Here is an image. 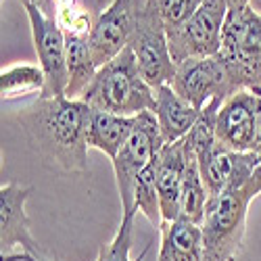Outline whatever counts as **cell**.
<instances>
[{
    "instance_id": "obj_1",
    "label": "cell",
    "mask_w": 261,
    "mask_h": 261,
    "mask_svg": "<svg viewBox=\"0 0 261 261\" xmlns=\"http://www.w3.org/2000/svg\"><path fill=\"white\" fill-rule=\"evenodd\" d=\"M92 107L67 96H38L17 113L30 146L42 163L65 173H88V127Z\"/></svg>"
},
{
    "instance_id": "obj_2",
    "label": "cell",
    "mask_w": 261,
    "mask_h": 261,
    "mask_svg": "<svg viewBox=\"0 0 261 261\" xmlns=\"http://www.w3.org/2000/svg\"><path fill=\"white\" fill-rule=\"evenodd\" d=\"M94 111L136 117L155 109V90L144 82L132 48H123L115 59L98 67L92 84L80 98Z\"/></svg>"
},
{
    "instance_id": "obj_3",
    "label": "cell",
    "mask_w": 261,
    "mask_h": 261,
    "mask_svg": "<svg viewBox=\"0 0 261 261\" xmlns=\"http://www.w3.org/2000/svg\"><path fill=\"white\" fill-rule=\"evenodd\" d=\"M220 57L230 71L236 92L247 90L261 96V13L251 5L228 11Z\"/></svg>"
},
{
    "instance_id": "obj_4",
    "label": "cell",
    "mask_w": 261,
    "mask_h": 261,
    "mask_svg": "<svg viewBox=\"0 0 261 261\" xmlns=\"http://www.w3.org/2000/svg\"><path fill=\"white\" fill-rule=\"evenodd\" d=\"M253 197L247 188L211 194L201 222L205 261H236L247 236V213Z\"/></svg>"
},
{
    "instance_id": "obj_5",
    "label": "cell",
    "mask_w": 261,
    "mask_h": 261,
    "mask_svg": "<svg viewBox=\"0 0 261 261\" xmlns=\"http://www.w3.org/2000/svg\"><path fill=\"white\" fill-rule=\"evenodd\" d=\"M163 136L153 111H144L134 117L132 134L113 159L115 182L123 213H136L134 209V186L140 173L153 163L163 146Z\"/></svg>"
},
{
    "instance_id": "obj_6",
    "label": "cell",
    "mask_w": 261,
    "mask_h": 261,
    "mask_svg": "<svg viewBox=\"0 0 261 261\" xmlns=\"http://www.w3.org/2000/svg\"><path fill=\"white\" fill-rule=\"evenodd\" d=\"M228 0H205L184 25L167 32L169 53L176 65L188 59H205L220 55L222 32L228 17Z\"/></svg>"
},
{
    "instance_id": "obj_7",
    "label": "cell",
    "mask_w": 261,
    "mask_h": 261,
    "mask_svg": "<svg viewBox=\"0 0 261 261\" xmlns=\"http://www.w3.org/2000/svg\"><path fill=\"white\" fill-rule=\"evenodd\" d=\"M129 48L134 53L136 65L144 82L150 88L155 90L159 86L171 84L178 65L171 59L167 30L163 25V21L159 19L153 7H148V3L140 13L136 32L132 40H129Z\"/></svg>"
},
{
    "instance_id": "obj_8",
    "label": "cell",
    "mask_w": 261,
    "mask_h": 261,
    "mask_svg": "<svg viewBox=\"0 0 261 261\" xmlns=\"http://www.w3.org/2000/svg\"><path fill=\"white\" fill-rule=\"evenodd\" d=\"M169 86L199 111L209 100L217 98L224 102L236 92L230 71L220 55L180 63Z\"/></svg>"
},
{
    "instance_id": "obj_9",
    "label": "cell",
    "mask_w": 261,
    "mask_h": 261,
    "mask_svg": "<svg viewBox=\"0 0 261 261\" xmlns=\"http://www.w3.org/2000/svg\"><path fill=\"white\" fill-rule=\"evenodd\" d=\"M25 13L30 19V30L34 48L40 61V67L46 75V90L44 98H59L65 96L67 90V42H65V32L57 23V19H50L40 9L25 5Z\"/></svg>"
},
{
    "instance_id": "obj_10",
    "label": "cell",
    "mask_w": 261,
    "mask_h": 261,
    "mask_svg": "<svg viewBox=\"0 0 261 261\" xmlns=\"http://www.w3.org/2000/svg\"><path fill=\"white\" fill-rule=\"evenodd\" d=\"M146 0H111L98 15L88 36L96 67H102L129 46Z\"/></svg>"
},
{
    "instance_id": "obj_11",
    "label": "cell",
    "mask_w": 261,
    "mask_h": 261,
    "mask_svg": "<svg viewBox=\"0 0 261 261\" xmlns=\"http://www.w3.org/2000/svg\"><path fill=\"white\" fill-rule=\"evenodd\" d=\"M259 98L261 96L241 90L222 102L215 125L217 146L234 153H253Z\"/></svg>"
},
{
    "instance_id": "obj_12",
    "label": "cell",
    "mask_w": 261,
    "mask_h": 261,
    "mask_svg": "<svg viewBox=\"0 0 261 261\" xmlns=\"http://www.w3.org/2000/svg\"><path fill=\"white\" fill-rule=\"evenodd\" d=\"M30 194V186H21L17 182H7L0 186V245H3V255L13 253L15 249L32 255H44L30 230V217L25 211Z\"/></svg>"
},
{
    "instance_id": "obj_13",
    "label": "cell",
    "mask_w": 261,
    "mask_h": 261,
    "mask_svg": "<svg viewBox=\"0 0 261 261\" xmlns=\"http://www.w3.org/2000/svg\"><path fill=\"white\" fill-rule=\"evenodd\" d=\"M259 163L261 161L255 153H234V150H226L215 144L211 153L199 161V167L211 197V194H220L226 190L245 188Z\"/></svg>"
},
{
    "instance_id": "obj_14",
    "label": "cell",
    "mask_w": 261,
    "mask_h": 261,
    "mask_svg": "<svg viewBox=\"0 0 261 261\" xmlns=\"http://www.w3.org/2000/svg\"><path fill=\"white\" fill-rule=\"evenodd\" d=\"M186 161L188 157H186L184 138L171 144H163L155 157V176H157L163 222H173L180 217V197H182Z\"/></svg>"
},
{
    "instance_id": "obj_15",
    "label": "cell",
    "mask_w": 261,
    "mask_h": 261,
    "mask_svg": "<svg viewBox=\"0 0 261 261\" xmlns=\"http://www.w3.org/2000/svg\"><path fill=\"white\" fill-rule=\"evenodd\" d=\"M201 111L194 109L190 102H186L169 84L155 88V109H153V113L157 117V123H159V129H161V136H163L165 144L182 140L194 127Z\"/></svg>"
},
{
    "instance_id": "obj_16",
    "label": "cell",
    "mask_w": 261,
    "mask_h": 261,
    "mask_svg": "<svg viewBox=\"0 0 261 261\" xmlns=\"http://www.w3.org/2000/svg\"><path fill=\"white\" fill-rule=\"evenodd\" d=\"M157 261H205V241L199 224L178 220L159 226Z\"/></svg>"
},
{
    "instance_id": "obj_17",
    "label": "cell",
    "mask_w": 261,
    "mask_h": 261,
    "mask_svg": "<svg viewBox=\"0 0 261 261\" xmlns=\"http://www.w3.org/2000/svg\"><path fill=\"white\" fill-rule=\"evenodd\" d=\"M134 117H123L107 111H94L88 127V146L105 153L109 159H115L125 140L132 134Z\"/></svg>"
},
{
    "instance_id": "obj_18",
    "label": "cell",
    "mask_w": 261,
    "mask_h": 261,
    "mask_svg": "<svg viewBox=\"0 0 261 261\" xmlns=\"http://www.w3.org/2000/svg\"><path fill=\"white\" fill-rule=\"evenodd\" d=\"M65 42H67V90L65 96L71 100H80L84 92L88 90L92 84L98 67L94 63L88 36H67L65 34Z\"/></svg>"
},
{
    "instance_id": "obj_19",
    "label": "cell",
    "mask_w": 261,
    "mask_h": 261,
    "mask_svg": "<svg viewBox=\"0 0 261 261\" xmlns=\"http://www.w3.org/2000/svg\"><path fill=\"white\" fill-rule=\"evenodd\" d=\"M186 146V142H184ZM186 171H184V180H182V197H180V217L188 222L199 224L205 217L207 201H209V192L201 176V167L199 159L194 157V153L186 146Z\"/></svg>"
},
{
    "instance_id": "obj_20",
    "label": "cell",
    "mask_w": 261,
    "mask_h": 261,
    "mask_svg": "<svg viewBox=\"0 0 261 261\" xmlns=\"http://www.w3.org/2000/svg\"><path fill=\"white\" fill-rule=\"evenodd\" d=\"M44 90H46V75L40 65L19 63L0 71V94H3V100H15L30 94L42 96Z\"/></svg>"
},
{
    "instance_id": "obj_21",
    "label": "cell",
    "mask_w": 261,
    "mask_h": 261,
    "mask_svg": "<svg viewBox=\"0 0 261 261\" xmlns=\"http://www.w3.org/2000/svg\"><path fill=\"white\" fill-rule=\"evenodd\" d=\"M134 209L140 211L153 226H157V230L163 224L161 201H159V190H157V176H155V159L136 180V186H134Z\"/></svg>"
},
{
    "instance_id": "obj_22",
    "label": "cell",
    "mask_w": 261,
    "mask_h": 261,
    "mask_svg": "<svg viewBox=\"0 0 261 261\" xmlns=\"http://www.w3.org/2000/svg\"><path fill=\"white\" fill-rule=\"evenodd\" d=\"M134 215L136 213H123L121 224L111 238V243L100 247L96 261H142L148 253V247L140 253L138 259H132V238H134Z\"/></svg>"
},
{
    "instance_id": "obj_23",
    "label": "cell",
    "mask_w": 261,
    "mask_h": 261,
    "mask_svg": "<svg viewBox=\"0 0 261 261\" xmlns=\"http://www.w3.org/2000/svg\"><path fill=\"white\" fill-rule=\"evenodd\" d=\"M148 7H153L167 32L178 30L199 11L205 0H146Z\"/></svg>"
},
{
    "instance_id": "obj_24",
    "label": "cell",
    "mask_w": 261,
    "mask_h": 261,
    "mask_svg": "<svg viewBox=\"0 0 261 261\" xmlns=\"http://www.w3.org/2000/svg\"><path fill=\"white\" fill-rule=\"evenodd\" d=\"M71 3H75V0H21V5H23V7L32 5V7L40 9L42 13H44L46 17H50V19H57V13L63 7L71 5Z\"/></svg>"
},
{
    "instance_id": "obj_25",
    "label": "cell",
    "mask_w": 261,
    "mask_h": 261,
    "mask_svg": "<svg viewBox=\"0 0 261 261\" xmlns=\"http://www.w3.org/2000/svg\"><path fill=\"white\" fill-rule=\"evenodd\" d=\"M0 261H57V259H50L46 255H32V253H9V255H3Z\"/></svg>"
},
{
    "instance_id": "obj_26",
    "label": "cell",
    "mask_w": 261,
    "mask_h": 261,
    "mask_svg": "<svg viewBox=\"0 0 261 261\" xmlns=\"http://www.w3.org/2000/svg\"><path fill=\"white\" fill-rule=\"evenodd\" d=\"M247 192L251 194L253 199H257L259 194H261V163L255 167V171H253V176H251V180L247 182Z\"/></svg>"
},
{
    "instance_id": "obj_27",
    "label": "cell",
    "mask_w": 261,
    "mask_h": 261,
    "mask_svg": "<svg viewBox=\"0 0 261 261\" xmlns=\"http://www.w3.org/2000/svg\"><path fill=\"white\" fill-rule=\"evenodd\" d=\"M253 153L261 161V98L257 105V127H255V142H253Z\"/></svg>"
},
{
    "instance_id": "obj_28",
    "label": "cell",
    "mask_w": 261,
    "mask_h": 261,
    "mask_svg": "<svg viewBox=\"0 0 261 261\" xmlns=\"http://www.w3.org/2000/svg\"><path fill=\"white\" fill-rule=\"evenodd\" d=\"M228 5L230 9H245L251 5V0H228Z\"/></svg>"
},
{
    "instance_id": "obj_29",
    "label": "cell",
    "mask_w": 261,
    "mask_h": 261,
    "mask_svg": "<svg viewBox=\"0 0 261 261\" xmlns=\"http://www.w3.org/2000/svg\"><path fill=\"white\" fill-rule=\"evenodd\" d=\"M251 7H253L255 11H259V13H261V0H251Z\"/></svg>"
}]
</instances>
